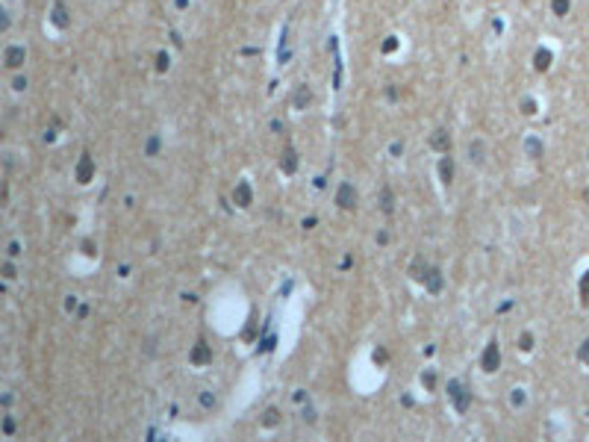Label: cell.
I'll list each match as a JSON object with an SVG mask.
<instances>
[{
	"label": "cell",
	"instance_id": "cell-6",
	"mask_svg": "<svg viewBox=\"0 0 589 442\" xmlns=\"http://www.w3.org/2000/svg\"><path fill=\"white\" fill-rule=\"evenodd\" d=\"M421 283H424V289H427V292H430V295H439V292H442V271H439V268H433V265H430V268H427V274H424V280H421Z\"/></svg>",
	"mask_w": 589,
	"mask_h": 442
},
{
	"label": "cell",
	"instance_id": "cell-20",
	"mask_svg": "<svg viewBox=\"0 0 589 442\" xmlns=\"http://www.w3.org/2000/svg\"><path fill=\"white\" fill-rule=\"evenodd\" d=\"M156 150H159V139H156V136H153V139H150V142H147V145H145V153H147V156H153V153H156Z\"/></svg>",
	"mask_w": 589,
	"mask_h": 442
},
{
	"label": "cell",
	"instance_id": "cell-17",
	"mask_svg": "<svg viewBox=\"0 0 589 442\" xmlns=\"http://www.w3.org/2000/svg\"><path fill=\"white\" fill-rule=\"evenodd\" d=\"M519 348H522V351H530V348H533V336H530V333H522V336H519Z\"/></svg>",
	"mask_w": 589,
	"mask_h": 442
},
{
	"label": "cell",
	"instance_id": "cell-21",
	"mask_svg": "<svg viewBox=\"0 0 589 442\" xmlns=\"http://www.w3.org/2000/svg\"><path fill=\"white\" fill-rule=\"evenodd\" d=\"M421 383H424L427 389H433V386H436V375H433V372H424V375H421Z\"/></svg>",
	"mask_w": 589,
	"mask_h": 442
},
{
	"label": "cell",
	"instance_id": "cell-3",
	"mask_svg": "<svg viewBox=\"0 0 589 442\" xmlns=\"http://www.w3.org/2000/svg\"><path fill=\"white\" fill-rule=\"evenodd\" d=\"M480 369H483L486 375H492V372H498V369H501V348H498V342H495V339L486 345V351H483V357H480Z\"/></svg>",
	"mask_w": 589,
	"mask_h": 442
},
{
	"label": "cell",
	"instance_id": "cell-29",
	"mask_svg": "<svg viewBox=\"0 0 589 442\" xmlns=\"http://www.w3.org/2000/svg\"><path fill=\"white\" fill-rule=\"evenodd\" d=\"M374 360H377V363H386V351L377 348V351H374Z\"/></svg>",
	"mask_w": 589,
	"mask_h": 442
},
{
	"label": "cell",
	"instance_id": "cell-2",
	"mask_svg": "<svg viewBox=\"0 0 589 442\" xmlns=\"http://www.w3.org/2000/svg\"><path fill=\"white\" fill-rule=\"evenodd\" d=\"M356 204H359V195H356L353 183H348V180H345V183H339V189H336V206L351 212Z\"/></svg>",
	"mask_w": 589,
	"mask_h": 442
},
{
	"label": "cell",
	"instance_id": "cell-18",
	"mask_svg": "<svg viewBox=\"0 0 589 442\" xmlns=\"http://www.w3.org/2000/svg\"><path fill=\"white\" fill-rule=\"evenodd\" d=\"M525 147H528V150H530L533 156H539V153H542V145H539L536 139H528V142H525Z\"/></svg>",
	"mask_w": 589,
	"mask_h": 442
},
{
	"label": "cell",
	"instance_id": "cell-14",
	"mask_svg": "<svg viewBox=\"0 0 589 442\" xmlns=\"http://www.w3.org/2000/svg\"><path fill=\"white\" fill-rule=\"evenodd\" d=\"M380 209H383V212H386V215H389V212H392V209H395V192H392V189H389V186H386V189H383V192H380Z\"/></svg>",
	"mask_w": 589,
	"mask_h": 442
},
{
	"label": "cell",
	"instance_id": "cell-9",
	"mask_svg": "<svg viewBox=\"0 0 589 442\" xmlns=\"http://www.w3.org/2000/svg\"><path fill=\"white\" fill-rule=\"evenodd\" d=\"M439 180H442V186H451V183H454V159H451V156H442V159H439Z\"/></svg>",
	"mask_w": 589,
	"mask_h": 442
},
{
	"label": "cell",
	"instance_id": "cell-23",
	"mask_svg": "<svg viewBox=\"0 0 589 442\" xmlns=\"http://www.w3.org/2000/svg\"><path fill=\"white\" fill-rule=\"evenodd\" d=\"M554 12H557V15H566V12H569V0H554Z\"/></svg>",
	"mask_w": 589,
	"mask_h": 442
},
{
	"label": "cell",
	"instance_id": "cell-5",
	"mask_svg": "<svg viewBox=\"0 0 589 442\" xmlns=\"http://www.w3.org/2000/svg\"><path fill=\"white\" fill-rule=\"evenodd\" d=\"M427 142H430V150H439V153H448V150H451V136H448V130H433Z\"/></svg>",
	"mask_w": 589,
	"mask_h": 442
},
{
	"label": "cell",
	"instance_id": "cell-27",
	"mask_svg": "<svg viewBox=\"0 0 589 442\" xmlns=\"http://www.w3.org/2000/svg\"><path fill=\"white\" fill-rule=\"evenodd\" d=\"M581 360H584V363L589 366V339L584 342V345H581Z\"/></svg>",
	"mask_w": 589,
	"mask_h": 442
},
{
	"label": "cell",
	"instance_id": "cell-1",
	"mask_svg": "<svg viewBox=\"0 0 589 442\" xmlns=\"http://www.w3.org/2000/svg\"><path fill=\"white\" fill-rule=\"evenodd\" d=\"M448 398H451V404H454L457 413H466L469 404H471V395H469V389H466L460 381H451V383H448Z\"/></svg>",
	"mask_w": 589,
	"mask_h": 442
},
{
	"label": "cell",
	"instance_id": "cell-19",
	"mask_svg": "<svg viewBox=\"0 0 589 442\" xmlns=\"http://www.w3.org/2000/svg\"><path fill=\"white\" fill-rule=\"evenodd\" d=\"M581 298H584V304L589 301V271L584 274V280H581Z\"/></svg>",
	"mask_w": 589,
	"mask_h": 442
},
{
	"label": "cell",
	"instance_id": "cell-7",
	"mask_svg": "<svg viewBox=\"0 0 589 442\" xmlns=\"http://www.w3.org/2000/svg\"><path fill=\"white\" fill-rule=\"evenodd\" d=\"M189 360H192V363H195V366H206V363H209V360H212V351H209V345H206V342H204V339H201V342H198V345H195V348H192V354H189Z\"/></svg>",
	"mask_w": 589,
	"mask_h": 442
},
{
	"label": "cell",
	"instance_id": "cell-10",
	"mask_svg": "<svg viewBox=\"0 0 589 442\" xmlns=\"http://www.w3.org/2000/svg\"><path fill=\"white\" fill-rule=\"evenodd\" d=\"M469 159H471V165H483L486 162V145L483 142H471L469 145Z\"/></svg>",
	"mask_w": 589,
	"mask_h": 442
},
{
	"label": "cell",
	"instance_id": "cell-13",
	"mask_svg": "<svg viewBox=\"0 0 589 442\" xmlns=\"http://www.w3.org/2000/svg\"><path fill=\"white\" fill-rule=\"evenodd\" d=\"M533 65H536V71H548L551 68V50H536V56H533Z\"/></svg>",
	"mask_w": 589,
	"mask_h": 442
},
{
	"label": "cell",
	"instance_id": "cell-15",
	"mask_svg": "<svg viewBox=\"0 0 589 442\" xmlns=\"http://www.w3.org/2000/svg\"><path fill=\"white\" fill-rule=\"evenodd\" d=\"M427 268H430V265H427V263H424V260H415V263H412V265H410V277H412V280H418V283H421V280H424V274H427Z\"/></svg>",
	"mask_w": 589,
	"mask_h": 442
},
{
	"label": "cell",
	"instance_id": "cell-8",
	"mask_svg": "<svg viewBox=\"0 0 589 442\" xmlns=\"http://www.w3.org/2000/svg\"><path fill=\"white\" fill-rule=\"evenodd\" d=\"M309 103H312V88L300 83V86L294 88V94H292V106H294V109H306Z\"/></svg>",
	"mask_w": 589,
	"mask_h": 442
},
{
	"label": "cell",
	"instance_id": "cell-4",
	"mask_svg": "<svg viewBox=\"0 0 589 442\" xmlns=\"http://www.w3.org/2000/svg\"><path fill=\"white\" fill-rule=\"evenodd\" d=\"M233 204H236V206H251V204H254V189H251L248 180H242V183L233 189Z\"/></svg>",
	"mask_w": 589,
	"mask_h": 442
},
{
	"label": "cell",
	"instance_id": "cell-22",
	"mask_svg": "<svg viewBox=\"0 0 589 442\" xmlns=\"http://www.w3.org/2000/svg\"><path fill=\"white\" fill-rule=\"evenodd\" d=\"M201 404L204 407H215V395L212 392H201Z\"/></svg>",
	"mask_w": 589,
	"mask_h": 442
},
{
	"label": "cell",
	"instance_id": "cell-28",
	"mask_svg": "<svg viewBox=\"0 0 589 442\" xmlns=\"http://www.w3.org/2000/svg\"><path fill=\"white\" fill-rule=\"evenodd\" d=\"M522 109H525L528 115H533V112H536V103H533V100H525V103H522Z\"/></svg>",
	"mask_w": 589,
	"mask_h": 442
},
{
	"label": "cell",
	"instance_id": "cell-16",
	"mask_svg": "<svg viewBox=\"0 0 589 442\" xmlns=\"http://www.w3.org/2000/svg\"><path fill=\"white\" fill-rule=\"evenodd\" d=\"M280 425V410L277 407H268L265 413H263V428H277Z\"/></svg>",
	"mask_w": 589,
	"mask_h": 442
},
{
	"label": "cell",
	"instance_id": "cell-26",
	"mask_svg": "<svg viewBox=\"0 0 589 442\" xmlns=\"http://www.w3.org/2000/svg\"><path fill=\"white\" fill-rule=\"evenodd\" d=\"M513 404H516V407L525 404V392H522V389H513Z\"/></svg>",
	"mask_w": 589,
	"mask_h": 442
},
{
	"label": "cell",
	"instance_id": "cell-11",
	"mask_svg": "<svg viewBox=\"0 0 589 442\" xmlns=\"http://www.w3.org/2000/svg\"><path fill=\"white\" fill-rule=\"evenodd\" d=\"M91 174H94V165H91V159H88V156H83V159H80V165H77V180H80V183H88V180H91Z\"/></svg>",
	"mask_w": 589,
	"mask_h": 442
},
{
	"label": "cell",
	"instance_id": "cell-12",
	"mask_svg": "<svg viewBox=\"0 0 589 442\" xmlns=\"http://www.w3.org/2000/svg\"><path fill=\"white\" fill-rule=\"evenodd\" d=\"M280 168H283V174H294V171H297V153H294L292 147H289V150H283Z\"/></svg>",
	"mask_w": 589,
	"mask_h": 442
},
{
	"label": "cell",
	"instance_id": "cell-25",
	"mask_svg": "<svg viewBox=\"0 0 589 442\" xmlns=\"http://www.w3.org/2000/svg\"><path fill=\"white\" fill-rule=\"evenodd\" d=\"M156 68H159V71L168 68V53H159V56H156Z\"/></svg>",
	"mask_w": 589,
	"mask_h": 442
},
{
	"label": "cell",
	"instance_id": "cell-24",
	"mask_svg": "<svg viewBox=\"0 0 589 442\" xmlns=\"http://www.w3.org/2000/svg\"><path fill=\"white\" fill-rule=\"evenodd\" d=\"M395 47H398V38H395V35H389V38H386V44H383V53H392Z\"/></svg>",
	"mask_w": 589,
	"mask_h": 442
}]
</instances>
